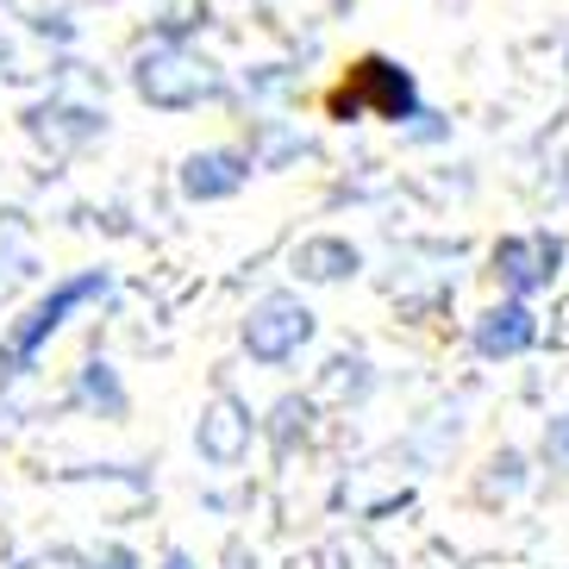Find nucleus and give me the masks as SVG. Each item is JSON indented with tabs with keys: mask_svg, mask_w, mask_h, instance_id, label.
Here are the masks:
<instances>
[{
	"mask_svg": "<svg viewBox=\"0 0 569 569\" xmlns=\"http://www.w3.org/2000/svg\"><path fill=\"white\" fill-rule=\"evenodd\" d=\"M76 407H88L94 419H126L132 413V395H126V382H119V369L107 363V357L82 363V376H76Z\"/></svg>",
	"mask_w": 569,
	"mask_h": 569,
	"instance_id": "9",
	"label": "nucleus"
},
{
	"mask_svg": "<svg viewBox=\"0 0 569 569\" xmlns=\"http://www.w3.org/2000/svg\"><path fill=\"white\" fill-rule=\"evenodd\" d=\"M257 413L244 395H232V388H213L201 407V419H194V457H201L207 469H219V476H232V469L251 463V445H257Z\"/></svg>",
	"mask_w": 569,
	"mask_h": 569,
	"instance_id": "3",
	"label": "nucleus"
},
{
	"mask_svg": "<svg viewBox=\"0 0 569 569\" xmlns=\"http://www.w3.org/2000/svg\"><path fill=\"white\" fill-rule=\"evenodd\" d=\"M476 488H482V501H488V507H495V501H513L519 488H526V457H519V451H495Z\"/></svg>",
	"mask_w": 569,
	"mask_h": 569,
	"instance_id": "12",
	"label": "nucleus"
},
{
	"mask_svg": "<svg viewBox=\"0 0 569 569\" xmlns=\"http://www.w3.org/2000/svg\"><path fill=\"white\" fill-rule=\"evenodd\" d=\"M251 176V163L238 151H207V157H188L182 169V194L188 201H219V194H238Z\"/></svg>",
	"mask_w": 569,
	"mask_h": 569,
	"instance_id": "8",
	"label": "nucleus"
},
{
	"mask_svg": "<svg viewBox=\"0 0 569 569\" xmlns=\"http://www.w3.org/2000/svg\"><path fill=\"white\" fill-rule=\"evenodd\" d=\"M138 88H144V101H157V107H194L201 94L219 88V76L188 51H151L138 63Z\"/></svg>",
	"mask_w": 569,
	"mask_h": 569,
	"instance_id": "6",
	"label": "nucleus"
},
{
	"mask_svg": "<svg viewBox=\"0 0 569 569\" xmlns=\"http://www.w3.org/2000/svg\"><path fill=\"white\" fill-rule=\"evenodd\" d=\"M545 451H551L557 463H569V419H557V426H551V438H545Z\"/></svg>",
	"mask_w": 569,
	"mask_h": 569,
	"instance_id": "18",
	"label": "nucleus"
},
{
	"mask_svg": "<svg viewBox=\"0 0 569 569\" xmlns=\"http://www.w3.org/2000/svg\"><path fill=\"white\" fill-rule=\"evenodd\" d=\"M476 357L488 363H507V357H526L538 345V313L526 301H495L482 319H476Z\"/></svg>",
	"mask_w": 569,
	"mask_h": 569,
	"instance_id": "7",
	"label": "nucleus"
},
{
	"mask_svg": "<svg viewBox=\"0 0 569 569\" xmlns=\"http://www.w3.org/2000/svg\"><path fill=\"white\" fill-rule=\"evenodd\" d=\"M151 569H201V557H194V551H182V545H169V551L157 557Z\"/></svg>",
	"mask_w": 569,
	"mask_h": 569,
	"instance_id": "17",
	"label": "nucleus"
},
{
	"mask_svg": "<svg viewBox=\"0 0 569 569\" xmlns=\"http://www.w3.org/2000/svg\"><path fill=\"white\" fill-rule=\"evenodd\" d=\"M82 569H144V557L132 551V545H107L101 557H88Z\"/></svg>",
	"mask_w": 569,
	"mask_h": 569,
	"instance_id": "14",
	"label": "nucleus"
},
{
	"mask_svg": "<svg viewBox=\"0 0 569 569\" xmlns=\"http://www.w3.org/2000/svg\"><path fill=\"white\" fill-rule=\"evenodd\" d=\"M313 332H319V319H313V307L301 301V295H288V288H276V295H263V301L244 313V351L257 357V363H269V369H282V363H295V357L313 345Z\"/></svg>",
	"mask_w": 569,
	"mask_h": 569,
	"instance_id": "2",
	"label": "nucleus"
},
{
	"mask_svg": "<svg viewBox=\"0 0 569 569\" xmlns=\"http://www.w3.org/2000/svg\"><path fill=\"white\" fill-rule=\"evenodd\" d=\"M88 557H76L69 545H57V551H38V557H26V563H13V569H82Z\"/></svg>",
	"mask_w": 569,
	"mask_h": 569,
	"instance_id": "15",
	"label": "nucleus"
},
{
	"mask_svg": "<svg viewBox=\"0 0 569 569\" xmlns=\"http://www.w3.org/2000/svg\"><path fill=\"white\" fill-rule=\"evenodd\" d=\"M295 269H301L307 282H345V276L363 269V257H357L351 238H307L301 251H295Z\"/></svg>",
	"mask_w": 569,
	"mask_h": 569,
	"instance_id": "10",
	"label": "nucleus"
},
{
	"mask_svg": "<svg viewBox=\"0 0 569 569\" xmlns=\"http://www.w3.org/2000/svg\"><path fill=\"white\" fill-rule=\"evenodd\" d=\"M107 288H113L107 269H82V276H63L44 301H32L13 326H7V338H0V376H26V369L44 357V345H51L88 301H107Z\"/></svg>",
	"mask_w": 569,
	"mask_h": 569,
	"instance_id": "1",
	"label": "nucleus"
},
{
	"mask_svg": "<svg viewBox=\"0 0 569 569\" xmlns=\"http://www.w3.org/2000/svg\"><path fill=\"white\" fill-rule=\"evenodd\" d=\"M369 388H376V376H369V363H363V357H332V363L319 369V382H313V401L351 407V401H363Z\"/></svg>",
	"mask_w": 569,
	"mask_h": 569,
	"instance_id": "11",
	"label": "nucleus"
},
{
	"mask_svg": "<svg viewBox=\"0 0 569 569\" xmlns=\"http://www.w3.org/2000/svg\"><path fill=\"white\" fill-rule=\"evenodd\" d=\"M332 113H338V119H351V113L407 119V113H413V82H407V76L388 63V57H363V63L351 69V82L338 88Z\"/></svg>",
	"mask_w": 569,
	"mask_h": 569,
	"instance_id": "4",
	"label": "nucleus"
},
{
	"mask_svg": "<svg viewBox=\"0 0 569 569\" xmlns=\"http://www.w3.org/2000/svg\"><path fill=\"white\" fill-rule=\"evenodd\" d=\"M557 263H563V238H551V232H519V238H501V244H495V276H501V288L513 301L551 288Z\"/></svg>",
	"mask_w": 569,
	"mask_h": 569,
	"instance_id": "5",
	"label": "nucleus"
},
{
	"mask_svg": "<svg viewBox=\"0 0 569 569\" xmlns=\"http://www.w3.org/2000/svg\"><path fill=\"white\" fill-rule=\"evenodd\" d=\"M219 563H226V569H263V557H257V545H251V538H232Z\"/></svg>",
	"mask_w": 569,
	"mask_h": 569,
	"instance_id": "16",
	"label": "nucleus"
},
{
	"mask_svg": "<svg viewBox=\"0 0 569 569\" xmlns=\"http://www.w3.org/2000/svg\"><path fill=\"white\" fill-rule=\"evenodd\" d=\"M307 426H313V401L307 395H288L282 407H276V426H269V438H276V451H295V438H307Z\"/></svg>",
	"mask_w": 569,
	"mask_h": 569,
	"instance_id": "13",
	"label": "nucleus"
}]
</instances>
